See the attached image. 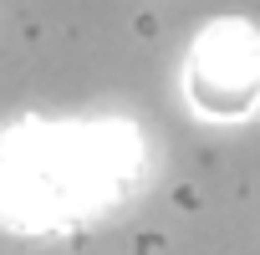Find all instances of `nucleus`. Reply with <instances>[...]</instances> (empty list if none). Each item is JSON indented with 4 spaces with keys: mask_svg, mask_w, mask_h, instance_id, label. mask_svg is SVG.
I'll return each mask as SVG.
<instances>
[{
    "mask_svg": "<svg viewBox=\"0 0 260 255\" xmlns=\"http://www.w3.org/2000/svg\"><path fill=\"white\" fill-rule=\"evenodd\" d=\"M143 174V143L122 117L46 122L0 133V219L46 235L117 204Z\"/></svg>",
    "mask_w": 260,
    "mask_h": 255,
    "instance_id": "obj_1",
    "label": "nucleus"
},
{
    "mask_svg": "<svg viewBox=\"0 0 260 255\" xmlns=\"http://www.w3.org/2000/svg\"><path fill=\"white\" fill-rule=\"evenodd\" d=\"M184 97L209 122H240L260 107V31L250 21H209L184 56Z\"/></svg>",
    "mask_w": 260,
    "mask_h": 255,
    "instance_id": "obj_2",
    "label": "nucleus"
}]
</instances>
